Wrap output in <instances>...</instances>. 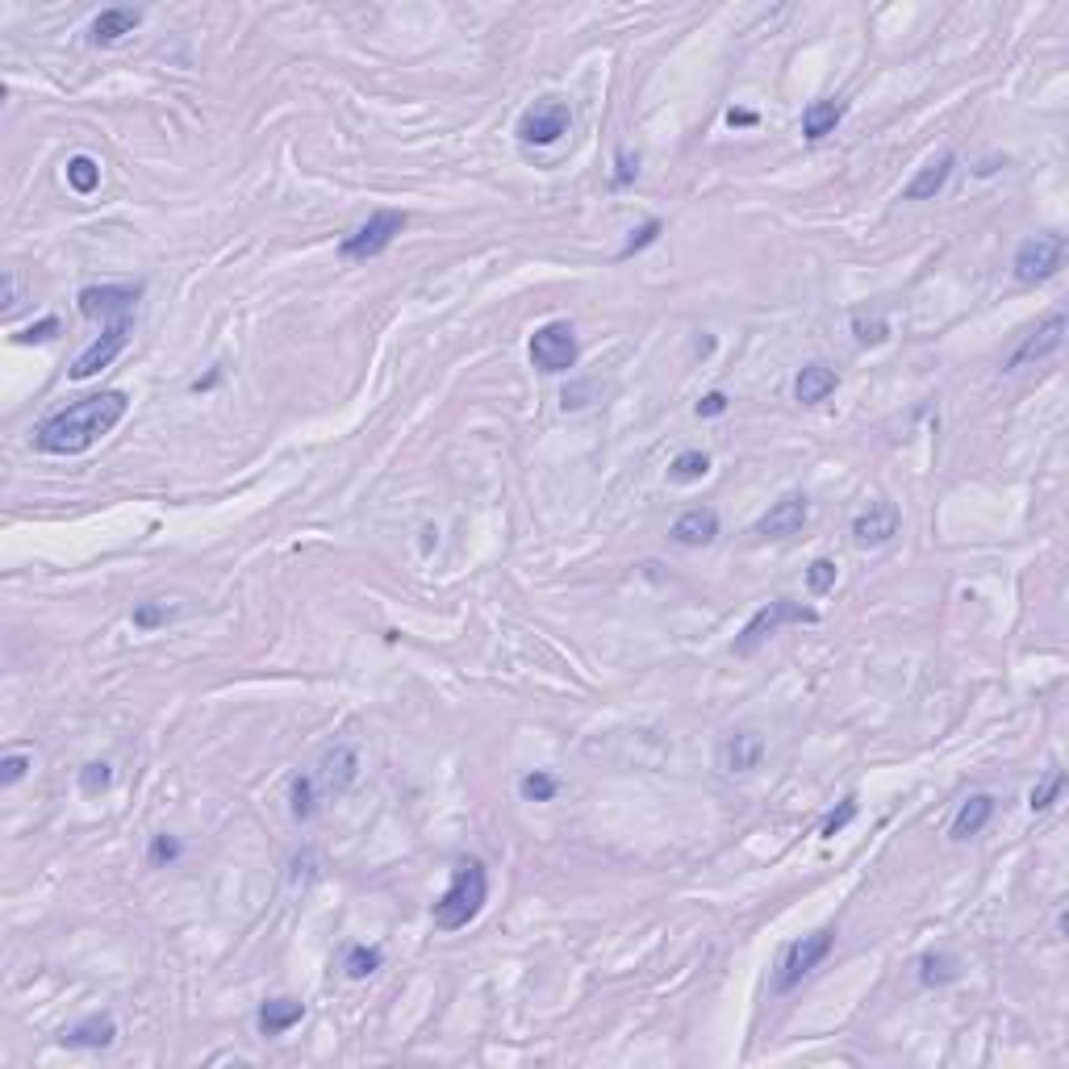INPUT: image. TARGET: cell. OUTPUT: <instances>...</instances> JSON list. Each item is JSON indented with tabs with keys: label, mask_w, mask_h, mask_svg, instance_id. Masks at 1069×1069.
Instances as JSON below:
<instances>
[{
	"label": "cell",
	"mask_w": 1069,
	"mask_h": 1069,
	"mask_svg": "<svg viewBox=\"0 0 1069 1069\" xmlns=\"http://www.w3.org/2000/svg\"><path fill=\"white\" fill-rule=\"evenodd\" d=\"M126 410H130V397L121 389L92 393L68 406V410H59V414L42 418L34 427V448L47 451V456H80L92 443H101L104 434L126 418Z\"/></svg>",
	"instance_id": "cell-1"
},
{
	"label": "cell",
	"mask_w": 1069,
	"mask_h": 1069,
	"mask_svg": "<svg viewBox=\"0 0 1069 1069\" xmlns=\"http://www.w3.org/2000/svg\"><path fill=\"white\" fill-rule=\"evenodd\" d=\"M484 902H489V873H484V865L477 861V857H468V861H460L456 869H451V886L443 890V898L434 902V928L439 931H464L477 915L484 911Z\"/></svg>",
	"instance_id": "cell-2"
},
{
	"label": "cell",
	"mask_w": 1069,
	"mask_h": 1069,
	"mask_svg": "<svg viewBox=\"0 0 1069 1069\" xmlns=\"http://www.w3.org/2000/svg\"><path fill=\"white\" fill-rule=\"evenodd\" d=\"M831 949H836V928H819V931H811V936H802V940L786 945L781 957H777V969H773L777 995H790L802 978H811L815 969L828 961Z\"/></svg>",
	"instance_id": "cell-3"
},
{
	"label": "cell",
	"mask_w": 1069,
	"mask_h": 1069,
	"mask_svg": "<svg viewBox=\"0 0 1069 1069\" xmlns=\"http://www.w3.org/2000/svg\"><path fill=\"white\" fill-rule=\"evenodd\" d=\"M1066 263V234L1057 230H1045V234H1032L1016 247V259H1011V272H1016L1019 284H1045L1061 272Z\"/></svg>",
	"instance_id": "cell-4"
},
{
	"label": "cell",
	"mask_w": 1069,
	"mask_h": 1069,
	"mask_svg": "<svg viewBox=\"0 0 1069 1069\" xmlns=\"http://www.w3.org/2000/svg\"><path fill=\"white\" fill-rule=\"evenodd\" d=\"M786 622H819V615H815L811 606H802V602H790V598H773V602H765L752 615V619L743 622V631L736 636V656H752L765 643L769 636H777Z\"/></svg>",
	"instance_id": "cell-5"
},
{
	"label": "cell",
	"mask_w": 1069,
	"mask_h": 1069,
	"mask_svg": "<svg viewBox=\"0 0 1069 1069\" xmlns=\"http://www.w3.org/2000/svg\"><path fill=\"white\" fill-rule=\"evenodd\" d=\"M410 213L406 209H377L363 226H356L351 234H343L339 242V256L343 259H377L380 251H389L393 239L406 230Z\"/></svg>",
	"instance_id": "cell-6"
},
{
	"label": "cell",
	"mask_w": 1069,
	"mask_h": 1069,
	"mask_svg": "<svg viewBox=\"0 0 1069 1069\" xmlns=\"http://www.w3.org/2000/svg\"><path fill=\"white\" fill-rule=\"evenodd\" d=\"M569 126H572L569 101H560V97H539L534 104L522 109L514 134L522 147H552V142H560L565 134H569Z\"/></svg>",
	"instance_id": "cell-7"
},
{
	"label": "cell",
	"mask_w": 1069,
	"mask_h": 1069,
	"mask_svg": "<svg viewBox=\"0 0 1069 1069\" xmlns=\"http://www.w3.org/2000/svg\"><path fill=\"white\" fill-rule=\"evenodd\" d=\"M531 363L548 377H560L577 363V334L565 318L556 322H543V327L531 334Z\"/></svg>",
	"instance_id": "cell-8"
},
{
	"label": "cell",
	"mask_w": 1069,
	"mask_h": 1069,
	"mask_svg": "<svg viewBox=\"0 0 1069 1069\" xmlns=\"http://www.w3.org/2000/svg\"><path fill=\"white\" fill-rule=\"evenodd\" d=\"M1061 343H1066V313L1057 310V313H1049L1040 327L1028 330V334H1023L1016 347H1011V356L1002 360V372H1019V368H1028V363L1049 360L1052 351H1061Z\"/></svg>",
	"instance_id": "cell-9"
},
{
	"label": "cell",
	"mask_w": 1069,
	"mask_h": 1069,
	"mask_svg": "<svg viewBox=\"0 0 1069 1069\" xmlns=\"http://www.w3.org/2000/svg\"><path fill=\"white\" fill-rule=\"evenodd\" d=\"M130 330H134V318H109L101 330V339L76 356V363H71V380H88V377H97L101 368H109V363L126 351V343H130Z\"/></svg>",
	"instance_id": "cell-10"
},
{
	"label": "cell",
	"mask_w": 1069,
	"mask_h": 1069,
	"mask_svg": "<svg viewBox=\"0 0 1069 1069\" xmlns=\"http://www.w3.org/2000/svg\"><path fill=\"white\" fill-rule=\"evenodd\" d=\"M139 297H142V284H88V289L76 293V306H80L84 318L109 322V318H134Z\"/></svg>",
	"instance_id": "cell-11"
},
{
	"label": "cell",
	"mask_w": 1069,
	"mask_h": 1069,
	"mask_svg": "<svg viewBox=\"0 0 1069 1069\" xmlns=\"http://www.w3.org/2000/svg\"><path fill=\"white\" fill-rule=\"evenodd\" d=\"M313 777H318V786H322V793H327V798H339V793L351 790V786H356V777H360V752H356L351 743H334V748H327V752H322V760H318Z\"/></svg>",
	"instance_id": "cell-12"
},
{
	"label": "cell",
	"mask_w": 1069,
	"mask_h": 1069,
	"mask_svg": "<svg viewBox=\"0 0 1069 1069\" xmlns=\"http://www.w3.org/2000/svg\"><path fill=\"white\" fill-rule=\"evenodd\" d=\"M898 527H902V514H898L895 501H873L869 510L852 518V543L857 548H881V543L895 539Z\"/></svg>",
	"instance_id": "cell-13"
},
{
	"label": "cell",
	"mask_w": 1069,
	"mask_h": 1069,
	"mask_svg": "<svg viewBox=\"0 0 1069 1069\" xmlns=\"http://www.w3.org/2000/svg\"><path fill=\"white\" fill-rule=\"evenodd\" d=\"M807 518H811L807 498H802V493H786L781 501L769 506V514H760L752 534H760V539H790V534H798L807 527Z\"/></svg>",
	"instance_id": "cell-14"
},
{
	"label": "cell",
	"mask_w": 1069,
	"mask_h": 1069,
	"mask_svg": "<svg viewBox=\"0 0 1069 1069\" xmlns=\"http://www.w3.org/2000/svg\"><path fill=\"white\" fill-rule=\"evenodd\" d=\"M760 760H765V736L752 731V727L727 731L723 743H719V765L727 773H752Z\"/></svg>",
	"instance_id": "cell-15"
},
{
	"label": "cell",
	"mask_w": 1069,
	"mask_h": 1069,
	"mask_svg": "<svg viewBox=\"0 0 1069 1069\" xmlns=\"http://www.w3.org/2000/svg\"><path fill=\"white\" fill-rule=\"evenodd\" d=\"M952 168H957V156H952V151H940L936 159H928V163L915 172L911 184L902 189V201H931V197H940L945 184H949Z\"/></svg>",
	"instance_id": "cell-16"
},
{
	"label": "cell",
	"mask_w": 1069,
	"mask_h": 1069,
	"mask_svg": "<svg viewBox=\"0 0 1069 1069\" xmlns=\"http://www.w3.org/2000/svg\"><path fill=\"white\" fill-rule=\"evenodd\" d=\"M139 26H142V9H126V4H118V9H104V13L92 18V26H88V42H92V47H113V42H121L126 34H134Z\"/></svg>",
	"instance_id": "cell-17"
},
{
	"label": "cell",
	"mask_w": 1069,
	"mask_h": 1069,
	"mask_svg": "<svg viewBox=\"0 0 1069 1069\" xmlns=\"http://www.w3.org/2000/svg\"><path fill=\"white\" fill-rule=\"evenodd\" d=\"M673 543H681V548H707V543H715L719 539V514L710 510V506H693V510H686V514L673 522Z\"/></svg>",
	"instance_id": "cell-18"
},
{
	"label": "cell",
	"mask_w": 1069,
	"mask_h": 1069,
	"mask_svg": "<svg viewBox=\"0 0 1069 1069\" xmlns=\"http://www.w3.org/2000/svg\"><path fill=\"white\" fill-rule=\"evenodd\" d=\"M118 1040V1023H113V1016H84L80 1023H71L68 1032L59 1036V1045L63 1049H109Z\"/></svg>",
	"instance_id": "cell-19"
},
{
	"label": "cell",
	"mask_w": 1069,
	"mask_h": 1069,
	"mask_svg": "<svg viewBox=\"0 0 1069 1069\" xmlns=\"http://www.w3.org/2000/svg\"><path fill=\"white\" fill-rule=\"evenodd\" d=\"M306 1019V1002L301 999H263L259 1002V1011H256V1028H259V1036H284L289 1028H297Z\"/></svg>",
	"instance_id": "cell-20"
},
{
	"label": "cell",
	"mask_w": 1069,
	"mask_h": 1069,
	"mask_svg": "<svg viewBox=\"0 0 1069 1069\" xmlns=\"http://www.w3.org/2000/svg\"><path fill=\"white\" fill-rule=\"evenodd\" d=\"M990 819H995V793H969L966 802H961V811L952 815L949 836L957 845H966L973 836H982Z\"/></svg>",
	"instance_id": "cell-21"
},
{
	"label": "cell",
	"mask_w": 1069,
	"mask_h": 1069,
	"mask_svg": "<svg viewBox=\"0 0 1069 1069\" xmlns=\"http://www.w3.org/2000/svg\"><path fill=\"white\" fill-rule=\"evenodd\" d=\"M848 101L845 97H823V101H811L802 109V139L807 142H823L828 134H836V126L845 121Z\"/></svg>",
	"instance_id": "cell-22"
},
{
	"label": "cell",
	"mask_w": 1069,
	"mask_h": 1069,
	"mask_svg": "<svg viewBox=\"0 0 1069 1069\" xmlns=\"http://www.w3.org/2000/svg\"><path fill=\"white\" fill-rule=\"evenodd\" d=\"M836 389H840V372L828 368V363H807V368L793 377V397H798L802 406H823Z\"/></svg>",
	"instance_id": "cell-23"
},
{
	"label": "cell",
	"mask_w": 1069,
	"mask_h": 1069,
	"mask_svg": "<svg viewBox=\"0 0 1069 1069\" xmlns=\"http://www.w3.org/2000/svg\"><path fill=\"white\" fill-rule=\"evenodd\" d=\"M318 798H322V786L313 773H297L293 786H289V811H293L297 823H310L318 815Z\"/></svg>",
	"instance_id": "cell-24"
},
{
	"label": "cell",
	"mask_w": 1069,
	"mask_h": 1069,
	"mask_svg": "<svg viewBox=\"0 0 1069 1069\" xmlns=\"http://www.w3.org/2000/svg\"><path fill=\"white\" fill-rule=\"evenodd\" d=\"M957 978H961V961L949 957V952H923L919 957V986L936 990V986H949Z\"/></svg>",
	"instance_id": "cell-25"
},
{
	"label": "cell",
	"mask_w": 1069,
	"mask_h": 1069,
	"mask_svg": "<svg viewBox=\"0 0 1069 1069\" xmlns=\"http://www.w3.org/2000/svg\"><path fill=\"white\" fill-rule=\"evenodd\" d=\"M380 966H384L380 945H351V949L343 952V973L351 982H363V978L380 973Z\"/></svg>",
	"instance_id": "cell-26"
},
{
	"label": "cell",
	"mask_w": 1069,
	"mask_h": 1069,
	"mask_svg": "<svg viewBox=\"0 0 1069 1069\" xmlns=\"http://www.w3.org/2000/svg\"><path fill=\"white\" fill-rule=\"evenodd\" d=\"M710 472V456L702 448H686L673 456V464H669V481L673 484H693L702 481Z\"/></svg>",
	"instance_id": "cell-27"
},
{
	"label": "cell",
	"mask_w": 1069,
	"mask_h": 1069,
	"mask_svg": "<svg viewBox=\"0 0 1069 1069\" xmlns=\"http://www.w3.org/2000/svg\"><path fill=\"white\" fill-rule=\"evenodd\" d=\"M68 184L71 192H80V197H88V192L101 189V163L92 156H71L68 159Z\"/></svg>",
	"instance_id": "cell-28"
},
{
	"label": "cell",
	"mask_w": 1069,
	"mask_h": 1069,
	"mask_svg": "<svg viewBox=\"0 0 1069 1069\" xmlns=\"http://www.w3.org/2000/svg\"><path fill=\"white\" fill-rule=\"evenodd\" d=\"M518 793H522V802H552L556 793H560V777L543 773V769L522 773L518 777Z\"/></svg>",
	"instance_id": "cell-29"
},
{
	"label": "cell",
	"mask_w": 1069,
	"mask_h": 1069,
	"mask_svg": "<svg viewBox=\"0 0 1069 1069\" xmlns=\"http://www.w3.org/2000/svg\"><path fill=\"white\" fill-rule=\"evenodd\" d=\"M1061 790H1066V773L1061 769H1049V777L1036 786L1032 793H1028V807H1032V815H1045L1061 798Z\"/></svg>",
	"instance_id": "cell-30"
},
{
	"label": "cell",
	"mask_w": 1069,
	"mask_h": 1069,
	"mask_svg": "<svg viewBox=\"0 0 1069 1069\" xmlns=\"http://www.w3.org/2000/svg\"><path fill=\"white\" fill-rule=\"evenodd\" d=\"M109 786H113L109 760H88L84 769H80V793H84V798H97V793H104Z\"/></svg>",
	"instance_id": "cell-31"
},
{
	"label": "cell",
	"mask_w": 1069,
	"mask_h": 1069,
	"mask_svg": "<svg viewBox=\"0 0 1069 1069\" xmlns=\"http://www.w3.org/2000/svg\"><path fill=\"white\" fill-rule=\"evenodd\" d=\"M660 230H665V222H660V218H648V222H643V226H636V230H631V239L622 242V247H619V256H615V259H619V263H622V259L639 256L643 247H652V242L660 239Z\"/></svg>",
	"instance_id": "cell-32"
},
{
	"label": "cell",
	"mask_w": 1069,
	"mask_h": 1069,
	"mask_svg": "<svg viewBox=\"0 0 1069 1069\" xmlns=\"http://www.w3.org/2000/svg\"><path fill=\"white\" fill-rule=\"evenodd\" d=\"M836 577H840L836 560L819 556V560H811V569H807V589H811L815 598H823V593H831V589H836Z\"/></svg>",
	"instance_id": "cell-33"
},
{
	"label": "cell",
	"mask_w": 1069,
	"mask_h": 1069,
	"mask_svg": "<svg viewBox=\"0 0 1069 1069\" xmlns=\"http://www.w3.org/2000/svg\"><path fill=\"white\" fill-rule=\"evenodd\" d=\"M130 619H134L139 631H156V627H168V622L176 619V610L168 602H139Z\"/></svg>",
	"instance_id": "cell-34"
},
{
	"label": "cell",
	"mask_w": 1069,
	"mask_h": 1069,
	"mask_svg": "<svg viewBox=\"0 0 1069 1069\" xmlns=\"http://www.w3.org/2000/svg\"><path fill=\"white\" fill-rule=\"evenodd\" d=\"M180 852H184V845H180L176 836H168V831H159V836H151L147 861L156 865V869H163V865H176V861H180Z\"/></svg>",
	"instance_id": "cell-35"
},
{
	"label": "cell",
	"mask_w": 1069,
	"mask_h": 1069,
	"mask_svg": "<svg viewBox=\"0 0 1069 1069\" xmlns=\"http://www.w3.org/2000/svg\"><path fill=\"white\" fill-rule=\"evenodd\" d=\"M852 330H857V343L861 347H878L890 339V327H886V318H865V313H857L852 318Z\"/></svg>",
	"instance_id": "cell-36"
},
{
	"label": "cell",
	"mask_w": 1069,
	"mask_h": 1069,
	"mask_svg": "<svg viewBox=\"0 0 1069 1069\" xmlns=\"http://www.w3.org/2000/svg\"><path fill=\"white\" fill-rule=\"evenodd\" d=\"M639 176V156H631L627 147H619L615 151V172H610V189H627V184H636Z\"/></svg>",
	"instance_id": "cell-37"
},
{
	"label": "cell",
	"mask_w": 1069,
	"mask_h": 1069,
	"mask_svg": "<svg viewBox=\"0 0 1069 1069\" xmlns=\"http://www.w3.org/2000/svg\"><path fill=\"white\" fill-rule=\"evenodd\" d=\"M30 769H34V760L26 757V752H9V757L0 760V786H18Z\"/></svg>",
	"instance_id": "cell-38"
},
{
	"label": "cell",
	"mask_w": 1069,
	"mask_h": 1069,
	"mask_svg": "<svg viewBox=\"0 0 1069 1069\" xmlns=\"http://www.w3.org/2000/svg\"><path fill=\"white\" fill-rule=\"evenodd\" d=\"M852 819H857V798H845V802H840V811H831L828 819H823L819 836H823V840H831V836H836V831H845Z\"/></svg>",
	"instance_id": "cell-39"
},
{
	"label": "cell",
	"mask_w": 1069,
	"mask_h": 1069,
	"mask_svg": "<svg viewBox=\"0 0 1069 1069\" xmlns=\"http://www.w3.org/2000/svg\"><path fill=\"white\" fill-rule=\"evenodd\" d=\"M0 301H4V306H0V318L9 322V318L21 310V277L13 272V268L4 272V297H0Z\"/></svg>",
	"instance_id": "cell-40"
},
{
	"label": "cell",
	"mask_w": 1069,
	"mask_h": 1069,
	"mask_svg": "<svg viewBox=\"0 0 1069 1069\" xmlns=\"http://www.w3.org/2000/svg\"><path fill=\"white\" fill-rule=\"evenodd\" d=\"M59 334V318H42L38 327H30V330H21V334H13L18 343H47V339H54Z\"/></svg>",
	"instance_id": "cell-41"
},
{
	"label": "cell",
	"mask_w": 1069,
	"mask_h": 1069,
	"mask_svg": "<svg viewBox=\"0 0 1069 1069\" xmlns=\"http://www.w3.org/2000/svg\"><path fill=\"white\" fill-rule=\"evenodd\" d=\"M727 393L723 389H715V393H707L702 401H698V418H719V414H727Z\"/></svg>",
	"instance_id": "cell-42"
},
{
	"label": "cell",
	"mask_w": 1069,
	"mask_h": 1069,
	"mask_svg": "<svg viewBox=\"0 0 1069 1069\" xmlns=\"http://www.w3.org/2000/svg\"><path fill=\"white\" fill-rule=\"evenodd\" d=\"M757 113L752 109H727V126H757Z\"/></svg>",
	"instance_id": "cell-43"
}]
</instances>
